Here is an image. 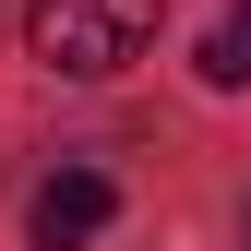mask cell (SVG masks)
Instances as JSON below:
<instances>
[{
	"label": "cell",
	"mask_w": 251,
	"mask_h": 251,
	"mask_svg": "<svg viewBox=\"0 0 251 251\" xmlns=\"http://www.w3.org/2000/svg\"><path fill=\"white\" fill-rule=\"evenodd\" d=\"M108 215H120V192L96 168H60V179H36V215H24V227H36V251H84Z\"/></svg>",
	"instance_id": "2"
},
{
	"label": "cell",
	"mask_w": 251,
	"mask_h": 251,
	"mask_svg": "<svg viewBox=\"0 0 251 251\" xmlns=\"http://www.w3.org/2000/svg\"><path fill=\"white\" fill-rule=\"evenodd\" d=\"M203 84H215V96H239V84H251V0L215 12V36H203Z\"/></svg>",
	"instance_id": "3"
},
{
	"label": "cell",
	"mask_w": 251,
	"mask_h": 251,
	"mask_svg": "<svg viewBox=\"0 0 251 251\" xmlns=\"http://www.w3.org/2000/svg\"><path fill=\"white\" fill-rule=\"evenodd\" d=\"M155 12L168 0H24V36H36V60L48 72H132L144 60V36H155Z\"/></svg>",
	"instance_id": "1"
}]
</instances>
